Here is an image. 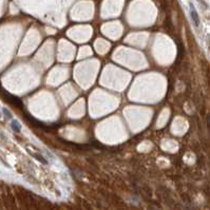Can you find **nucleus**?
I'll use <instances>...</instances> for the list:
<instances>
[{"label":"nucleus","mask_w":210,"mask_h":210,"mask_svg":"<svg viewBox=\"0 0 210 210\" xmlns=\"http://www.w3.org/2000/svg\"><path fill=\"white\" fill-rule=\"evenodd\" d=\"M26 150L28 152H29V154L31 155V156H33L34 158H36L37 161H39L41 164L43 165H49V162H48V160H46L44 156H43L42 154H40V153H38V152L36 151H33L31 148H30V146H26Z\"/></svg>","instance_id":"nucleus-1"},{"label":"nucleus","mask_w":210,"mask_h":210,"mask_svg":"<svg viewBox=\"0 0 210 210\" xmlns=\"http://www.w3.org/2000/svg\"><path fill=\"white\" fill-rule=\"evenodd\" d=\"M189 9H190V17L192 22H193V26L195 28H199L201 23V20H200V16L197 14V11L195 10V7H194V5L192 3L189 4Z\"/></svg>","instance_id":"nucleus-2"},{"label":"nucleus","mask_w":210,"mask_h":210,"mask_svg":"<svg viewBox=\"0 0 210 210\" xmlns=\"http://www.w3.org/2000/svg\"><path fill=\"white\" fill-rule=\"evenodd\" d=\"M11 127H12V129H13V131L16 132V133H19L20 130H21V125H20L19 122L16 120V119H13V120H12Z\"/></svg>","instance_id":"nucleus-3"},{"label":"nucleus","mask_w":210,"mask_h":210,"mask_svg":"<svg viewBox=\"0 0 210 210\" xmlns=\"http://www.w3.org/2000/svg\"><path fill=\"white\" fill-rule=\"evenodd\" d=\"M2 112L4 113V116L7 118H9V119H12V117H13V115H12V113H11L9 110H7V108H3L2 109Z\"/></svg>","instance_id":"nucleus-4"},{"label":"nucleus","mask_w":210,"mask_h":210,"mask_svg":"<svg viewBox=\"0 0 210 210\" xmlns=\"http://www.w3.org/2000/svg\"><path fill=\"white\" fill-rule=\"evenodd\" d=\"M207 43H208V46H209V49H210V36L207 37Z\"/></svg>","instance_id":"nucleus-5"}]
</instances>
